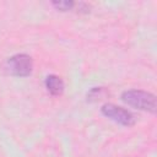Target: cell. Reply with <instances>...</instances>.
Wrapping results in <instances>:
<instances>
[{
  "label": "cell",
  "instance_id": "cell-1",
  "mask_svg": "<svg viewBox=\"0 0 157 157\" xmlns=\"http://www.w3.org/2000/svg\"><path fill=\"white\" fill-rule=\"evenodd\" d=\"M121 101L136 109L146 110L151 113H155L156 107H157L156 96L150 92L141 91V90H129V91L123 92Z\"/></svg>",
  "mask_w": 157,
  "mask_h": 157
},
{
  "label": "cell",
  "instance_id": "cell-2",
  "mask_svg": "<svg viewBox=\"0 0 157 157\" xmlns=\"http://www.w3.org/2000/svg\"><path fill=\"white\" fill-rule=\"evenodd\" d=\"M33 61L32 58L27 54H16L7 59L6 61V70L18 77H26L32 72Z\"/></svg>",
  "mask_w": 157,
  "mask_h": 157
},
{
  "label": "cell",
  "instance_id": "cell-3",
  "mask_svg": "<svg viewBox=\"0 0 157 157\" xmlns=\"http://www.w3.org/2000/svg\"><path fill=\"white\" fill-rule=\"evenodd\" d=\"M101 112L104 117L112 119L113 121L124 125V126H131L135 123V118L132 115L131 112H129L128 109H124L121 107H118L115 104L112 103H105L102 105Z\"/></svg>",
  "mask_w": 157,
  "mask_h": 157
},
{
  "label": "cell",
  "instance_id": "cell-4",
  "mask_svg": "<svg viewBox=\"0 0 157 157\" xmlns=\"http://www.w3.org/2000/svg\"><path fill=\"white\" fill-rule=\"evenodd\" d=\"M45 87L53 96H60L64 91V82L56 75H49L45 78Z\"/></svg>",
  "mask_w": 157,
  "mask_h": 157
},
{
  "label": "cell",
  "instance_id": "cell-5",
  "mask_svg": "<svg viewBox=\"0 0 157 157\" xmlns=\"http://www.w3.org/2000/svg\"><path fill=\"white\" fill-rule=\"evenodd\" d=\"M107 94H108V92H107L103 87H94V88H92V90L87 93V101H90V102H96V101L103 99Z\"/></svg>",
  "mask_w": 157,
  "mask_h": 157
},
{
  "label": "cell",
  "instance_id": "cell-6",
  "mask_svg": "<svg viewBox=\"0 0 157 157\" xmlns=\"http://www.w3.org/2000/svg\"><path fill=\"white\" fill-rule=\"evenodd\" d=\"M53 5H54L56 9L61 10V11H67V10H71L75 4H74V1H67V0H65V1H53Z\"/></svg>",
  "mask_w": 157,
  "mask_h": 157
}]
</instances>
